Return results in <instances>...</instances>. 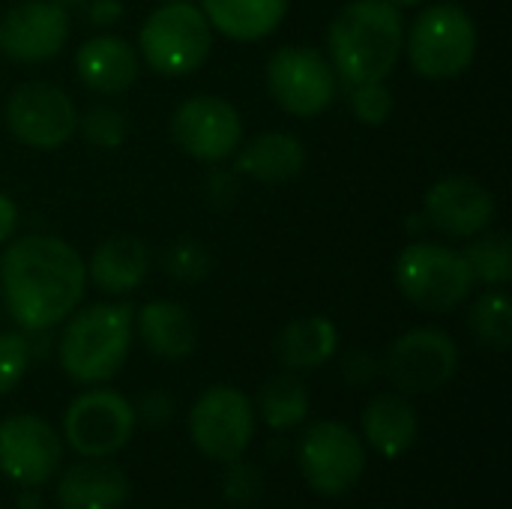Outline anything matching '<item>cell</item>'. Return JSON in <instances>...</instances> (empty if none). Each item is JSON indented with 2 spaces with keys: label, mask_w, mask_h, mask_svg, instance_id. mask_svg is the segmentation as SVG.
Here are the masks:
<instances>
[{
  "label": "cell",
  "mask_w": 512,
  "mask_h": 509,
  "mask_svg": "<svg viewBox=\"0 0 512 509\" xmlns=\"http://www.w3.org/2000/svg\"><path fill=\"white\" fill-rule=\"evenodd\" d=\"M0 294L24 333H48L81 306L87 264L72 243L51 234L9 240L0 255Z\"/></svg>",
  "instance_id": "6da1fadb"
},
{
  "label": "cell",
  "mask_w": 512,
  "mask_h": 509,
  "mask_svg": "<svg viewBox=\"0 0 512 509\" xmlns=\"http://www.w3.org/2000/svg\"><path fill=\"white\" fill-rule=\"evenodd\" d=\"M405 18L387 0H351L327 27V60L339 84L387 81L405 51Z\"/></svg>",
  "instance_id": "7a4b0ae2"
},
{
  "label": "cell",
  "mask_w": 512,
  "mask_h": 509,
  "mask_svg": "<svg viewBox=\"0 0 512 509\" xmlns=\"http://www.w3.org/2000/svg\"><path fill=\"white\" fill-rule=\"evenodd\" d=\"M132 303L78 306L60 330L57 363L63 375L81 387L108 384L132 351Z\"/></svg>",
  "instance_id": "3957f363"
},
{
  "label": "cell",
  "mask_w": 512,
  "mask_h": 509,
  "mask_svg": "<svg viewBox=\"0 0 512 509\" xmlns=\"http://www.w3.org/2000/svg\"><path fill=\"white\" fill-rule=\"evenodd\" d=\"M480 33L459 3H432L405 27V57L426 81H453L465 75L477 57Z\"/></svg>",
  "instance_id": "277c9868"
},
{
  "label": "cell",
  "mask_w": 512,
  "mask_h": 509,
  "mask_svg": "<svg viewBox=\"0 0 512 509\" xmlns=\"http://www.w3.org/2000/svg\"><path fill=\"white\" fill-rule=\"evenodd\" d=\"M213 48V27L192 0L159 3L138 30V57L162 78L198 72Z\"/></svg>",
  "instance_id": "5b68a950"
},
{
  "label": "cell",
  "mask_w": 512,
  "mask_h": 509,
  "mask_svg": "<svg viewBox=\"0 0 512 509\" xmlns=\"http://www.w3.org/2000/svg\"><path fill=\"white\" fill-rule=\"evenodd\" d=\"M393 279L411 306L432 315L459 309L474 291L465 255L432 240L408 243L393 264Z\"/></svg>",
  "instance_id": "8992f818"
},
{
  "label": "cell",
  "mask_w": 512,
  "mask_h": 509,
  "mask_svg": "<svg viewBox=\"0 0 512 509\" xmlns=\"http://www.w3.org/2000/svg\"><path fill=\"white\" fill-rule=\"evenodd\" d=\"M255 405L252 399L228 384L207 387L189 408L186 429L192 447L210 462L243 459L255 438Z\"/></svg>",
  "instance_id": "52a82bcc"
},
{
  "label": "cell",
  "mask_w": 512,
  "mask_h": 509,
  "mask_svg": "<svg viewBox=\"0 0 512 509\" xmlns=\"http://www.w3.org/2000/svg\"><path fill=\"white\" fill-rule=\"evenodd\" d=\"M264 81L270 99L291 117H318L339 93V78L327 54L312 45H282L267 57Z\"/></svg>",
  "instance_id": "ba28073f"
},
{
  "label": "cell",
  "mask_w": 512,
  "mask_h": 509,
  "mask_svg": "<svg viewBox=\"0 0 512 509\" xmlns=\"http://www.w3.org/2000/svg\"><path fill=\"white\" fill-rule=\"evenodd\" d=\"M138 429L132 402L108 387L78 393L63 414V444L81 459H111Z\"/></svg>",
  "instance_id": "9c48e42d"
},
{
  "label": "cell",
  "mask_w": 512,
  "mask_h": 509,
  "mask_svg": "<svg viewBox=\"0 0 512 509\" xmlns=\"http://www.w3.org/2000/svg\"><path fill=\"white\" fill-rule=\"evenodd\" d=\"M297 465L315 495L342 498L363 480L366 444L351 426L339 420H318L297 444Z\"/></svg>",
  "instance_id": "30bf717a"
},
{
  "label": "cell",
  "mask_w": 512,
  "mask_h": 509,
  "mask_svg": "<svg viewBox=\"0 0 512 509\" xmlns=\"http://www.w3.org/2000/svg\"><path fill=\"white\" fill-rule=\"evenodd\" d=\"M459 372V345L447 330L414 327L393 339L384 357V375L402 396H429L447 387Z\"/></svg>",
  "instance_id": "8fae6325"
},
{
  "label": "cell",
  "mask_w": 512,
  "mask_h": 509,
  "mask_svg": "<svg viewBox=\"0 0 512 509\" xmlns=\"http://www.w3.org/2000/svg\"><path fill=\"white\" fill-rule=\"evenodd\" d=\"M6 129L15 141L33 150H60L78 132V108L72 96L48 81L18 84L3 108Z\"/></svg>",
  "instance_id": "7c38bea8"
},
{
  "label": "cell",
  "mask_w": 512,
  "mask_h": 509,
  "mask_svg": "<svg viewBox=\"0 0 512 509\" xmlns=\"http://www.w3.org/2000/svg\"><path fill=\"white\" fill-rule=\"evenodd\" d=\"M171 141L195 162H225L243 144L240 111L213 93L183 99L171 114Z\"/></svg>",
  "instance_id": "4fadbf2b"
},
{
  "label": "cell",
  "mask_w": 512,
  "mask_h": 509,
  "mask_svg": "<svg viewBox=\"0 0 512 509\" xmlns=\"http://www.w3.org/2000/svg\"><path fill=\"white\" fill-rule=\"evenodd\" d=\"M63 462V438L36 414H9L0 420V477L18 489H42Z\"/></svg>",
  "instance_id": "5bb4252c"
},
{
  "label": "cell",
  "mask_w": 512,
  "mask_h": 509,
  "mask_svg": "<svg viewBox=\"0 0 512 509\" xmlns=\"http://www.w3.org/2000/svg\"><path fill=\"white\" fill-rule=\"evenodd\" d=\"M498 216L495 195L474 177L450 174L435 180L423 195V219L453 240H471L492 228Z\"/></svg>",
  "instance_id": "9a60e30c"
},
{
  "label": "cell",
  "mask_w": 512,
  "mask_h": 509,
  "mask_svg": "<svg viewBox=\"0 0 512 509\" xmlns=\"http://www.w3.org/2000/svg\"><path fill=\"white\" fill-rule=\"evenodd\" d=\"M69 9L57 0H21L0 18V54L15 63H45L69 39Z\"/></svg>",
  "instance_id": "2e32d148"
},
{
  "label": "cell",
  "mask_w": 512,
  "mask_h": 509,
  "mask_svg": "<svg viewBox=\"0 0 512 509\" xmlns=\"http://www.w3.org/2000/svg\"><path fill=\"white\" fill-rule=\"evenodd\" d=\"M75 72L87 90L99 96H120L138 81L141 57H138V48L126 42L123 36L99 33L78 45Z\"/></svg>",
  "instance_id": "e0dca14e"
},
{
  "label": "cell",
  "mask_w": 512,
  "mask_h": 509,
  "mask_svg": "<svg viewBox=\"0 0 512 509\" xmlns=\"http://www.w3.org/2000/svg\"><path fill=\"white\" fill-rule=\"evenodd\" d=\"M132 495L126 471L111 459H81L57 477L60 509H123Z\"/></svg>",
  "instance_id": "ac0fdd59"
},
{
  "label": "cell",
  "mask_w": 512,
  "mask_h": 509,
  "mask_svg": "<svg viewBox=\"0 0 512 509\" xmlns=\"http://www.w3.org/2000/svg\"><path fill=\"white\" fill-rule=\"evenodd\" d=\"M360 438L381 459H402L420 438V414L402 393H378L360 414Z\"/></svg>",
  "instance_id": "d6986e66"
},
{
  "label": "cell",
  "mask_w": 512,
  "mask_h": 509,
  "mask_svg": "<svg viewBox=\"0 0 512 509\" xmlns=\"http://www.w3.org/2000/svg\"><path fill=\"white\" fill-rule=\"evenodd\" d=\"M132 333L159 360H189L198 348V330L186 306L174 300H150L132 315Z\"/></svg>",
  "instance_id": "ffe728a7"
},
{
  "label": "cell",
  "mask_w": 512,
  "mask_h": 509,
  "mask_svg": "<svg viewBox=\"0 0 512 509\" xmlns=\"http://www.w3.org/2000/svg\"><path fill=\"white\" fill-rule=\"evenodd\" d=\"M87 264V282H93L96 291L123 297L141 288V282L150 273V249L141 237L117 234L102 240Z\"/></svg>",
  "instance_id": "44dd1931"
},
{
  "label": "cell",
  "mask_w": 512,
  "mask_h": 509,
  "mask_svg": "<svg viewBox=\"0 0 512 509\" xmlns=\"http://www.w3.org/2000/svg\"><path fill=\"white\" fill-rule=\"evenodd\" d=\"M306 168V147L291 132H261L234 153V171L258 183H288Z\"/></svg>",
  "instance_id": "7402d4cb"
},
{
  "label": "cell",
  "mask_w": 512,
  "mask_h": 509,
  "mask_svg": "<svg viewBox=\"0 0 512 509\" xmlns=\"http://www.w3.org/2000/svg\"><path fill=\"white\" fill-rule=\"evenodd\" d=\"M285 372H312L339 354V327L327 315H306L282 327L273 345Z\"/></svg>",
  "instance_id": "603a6c76"
},
{
  "label": "cell",
  "mask_w": 512,
  "mask_h": 509,
  "mask_svg": "<svg viewBox=\"0 0 512 509\" xmlns=\"http://www.w3.org/2000/svg\"><path fill=\"white\" fill-rule=\"evenodd\" d=\"M291 0H201V12L216 33L234 42H258L279 30Z\"/></svg>",
  "instance_id": "cb8c5ba5"
},
{
  "label": "cell",
  "mask_w": 512,
  "mask_h": 509,
  "mask_svg": "<svg viewBox=\"0 0 512 509\" xmlns=\"http://www.w3.org/2000/svg\"><path fill=\"white\" fill-rule=\"evenodd\" d=\"M255 417H261V423L270 432H279V435L294 432L297 426L306 423V417H309V390L297 378V372H282V375H273V378H267L261 384Z\"/></svg>",
  "instance_id": "d4e9b609"
},
{
  "label": "cell",
  "mask_w": 512,
  "mask_h": 509,
  "mask_svg": "<svg viewBox=\"0 0 512 509\" xmlns=\"http://www.w3.org/2000/svg\"><path fill=\"white\" fill-rule=\"evenodd\" d=\"M471 336L489 351H507L512 342V300L504 288L483 291L468 309Z\"/></svg>",
  "instance_id": "484cf974"
},
{
  "label": "cell",
  "mask_w": 512,
  "mask_h": 509,
  "mask_svg": "<svg viewBox=\"0 0 512 509\" xmlns=\"http://www.w3.org/2000/svg\"><path fill=\"white\" fill-rule=\"evenodd\" d=\"M462 255L468 261L474 285H486V288H507L510 285L512 249L510 237L504 231L486 228L483 234L471 237V243Z\"/></svg>",
  "instance_id": "4316f807"
},
{
  "label": "cell",
  "mask_w": 512,
  "mask_h": 509,
  "mask_svg": "<svg viewBox=\"0 0 512 509\" xmlns=\"http://www.w3.org/2000/svg\"><path fill=\"white\" fill-rule=\"evenodd\" d=\"M159 264L177 282H201V279L210 276L213 258H210L204 243H198L192 237H183V240H174V243L165 246Z\"/></svg>",
  "instance_id": "83f0119b"
},
{
  "label": "cell",
  "mask_w": 512,
  "mask_h": 509,
  "mask_svg": "<svg viewBox=\"0 0 512 509\" xmlns=\"http://www.w3.org/2000/svg\"><path fill=\"white\" fill-rule=\"evenodd\" d=\"M78 129L84 135L87 144L99 147V150H114L126 141L129 135V120L120 108L114 105H93L90 111H84L78 117Z\"/></svg>",
  "instance_id": "f1b7e54d"
},
{
  "label": "cell",
  "mask_w": 512,
  "mask_h": 509,
  "mask_svg": "<svg viewBox=\"0 0 512 509\" xmlns=\"http://www.w3.org/2000/svg\"><path fill=\"white\" fill-rule=\"evenodd\" d=\"M219 489H222V498L231 504V507H255L261 498H264V474L258 465L246 462V459H234V462H225V471H222V480H219Z\"/></svg>",
  "instance_id": "f546056e"
},
{
  "label": "cell",
  "mask_w": 512,
  "mask_h": 509,
  "mask_svg": "<svg viewBox=\"0 0 512 509\" xmlns=\"http://www.w3.org/2000/svg\"><path fill=\"white\" fill-rule=\"evenodd\" d=\"M345 99L351 114L366 126H384L393 114V93L387 81H363V84H345Z\"/></svg>",
  "instance_id": "4dcf8cb0"
},
{
  "label": "cell",
  "mask_w": 512,
  "mask_h": 509,
  "mask_svg": "<svg viewBox=\"0 0 512 509\" xmlns=\"http://www.w3.org/2000/svg\"><path fill=\"white\" fill-rule=\"evenodd\" d=\"M33 363V342L24 333H0V396L12 393Z\"/></svg>",
  "instance_id": "1f68e13d"
},
{
  "label": "cell",
  "mask_w": 512,
  "mask_h": 509,
  "mask_svg": "<svg viewBox=\"0 0 512 509\" xmlns=\"http://www.w3.org/2000/svg\"><path fill=\"white\" fill-rule=\"evenodd\" d=\"M135 408V420L150 426V429H165L174 420V396L168 390H147L138 396V402H132Z\"/></svg>",
  "instance_id": "d6a6232c"
},
{
  "label": "cell",
  "mask_w": 512,
  "mask_h": 509,
  "mask_svg": "<svg viewBox=\"0 0 512 509\" xmlns=\"http://www.w3.org/2000/svg\"><path fill=\"white\" fill-rule=\"evenodd\" d=\"M384 372V360H378L372 351L354 348L342 357V378L351 387H369L378 381V375Z\"/></svg>",
  "instance_id": "836d02e7"
},
{
  "label": "cell",
  "mask_w": 512,
  "mask_h": 509,
  "mask_svg": "<svg viewBox=\"0 0 512 509\" xmlns=\"http://www.w3.org/2000/svg\"><path fill=\"white\" fill-rule=\"evenodd\" d=\"M123 15V3L120 0H90L87 3V18L96 24V27H111L117 24Z\"/></svg>",
  "instance_id": "e575fe53"
},
{
  "label": "cell",
  "mask_w": 512,
  "mask_h": 509,
  "mask_svg": "<svg viewBox=\"0 0 512 509\" xmlns=\"http://www.w3.org/2000/svg\"><path fill=\"white\" fill-rule=\"evenodd\" d=\"M18 231V207L9 195L0 192V243L12 240Z\"/></svg>",
  "instance_id": "d590c367"
},
{
  "label": "cell",
  "mask_w": 512,
  "mask_h": 509,
  "mask_svg": "<svg viewBox=\"0 0 512 509\" xmlns=\"http://www.w3.org/2000/svg\"><path fill=\"white\" fill-rule=\"evenodd\" d=\"M18 509H42V495L36 489H21L18 495Z\"/></svg>",
  "instance_id": "8d00e7d4"
},
{
  "label": "cell",
  "mask_w": 512,
  "mask_h": 509,
  "mask_svg": "<svg viewBox=\"0 0 512 509\" xmlns=\"http://www.w3.org/2000/svg\"><path fill=\"white\" fill-rule=\"evenodd\" d=\"M387 3H393L396 9H411V6H420L423 0H387Z\"/></svg>",
  "instance_id": "74e56055"
},
{
  "label": "cell",
  "mask_w": 512,
  "mask_h": 509,
  "mask_svg": "<svg viewBox=\"0 0 512 509\" xmlns=\"http://www.w3.org/2000/svg\"><path fill=\"white\" fill-rule=\"evenodd\" d=\"M57 3H60V6H66V9H69V6H75V3H81V0H57Z\"/></svg>",
  "instance_id": "f35d334b"
},
{
  "label": "cell",
  "mask_w": 512,
  "mask_h": 509,
  "mask_svg": "<svg viewBox=\"0 0 512 509\" xmlns=\"http://www.w3.org/2000/svg\"><path fill=\"white\" fill-rule=\"evenodd\" d=\"M159 3H174V0H159Z\"/></svg>",
  "instance_id": "ab89813d"
}]
</instances>
